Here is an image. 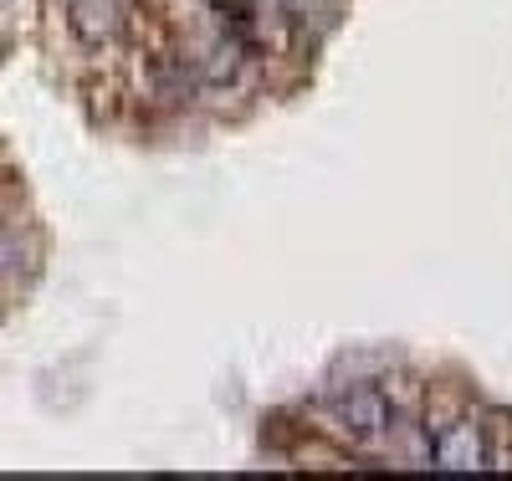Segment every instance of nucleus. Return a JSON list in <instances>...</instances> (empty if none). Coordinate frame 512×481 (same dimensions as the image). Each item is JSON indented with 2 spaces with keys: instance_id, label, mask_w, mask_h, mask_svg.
I'll return each instance as SVG.
<instances>
[{
  "instance_id": "obj_1",
  "label": "nucleus",
  "mask_w": 512,
  "mask_h": 481,
  "mask_svg": "<svg viewBox=\"0 0 512 481\" xmlns=\"http://www.w3.org/2000/svg\"><path fill=\"white\" fill-rule=\"evenodd\" d=\"M431 456L441 471H477L487 456H482V430L472 420H456V425H441L431 435Z\"/></svg>"
},
{
  "instance_id": "obj_2",
  "label": "nucleus",
  "mask_w": 512,
  "mask_h": 481,
  "mask_svg": "<svg viewBox=\"0 0 512 481\" xmlns=\"http://www.w3.org/2000/svg\"><path fill=\"white\" fill-rule=\"evenodd\" d=\"M333 420L344 425L354 441H374V435L390 425V410H384V400L374 389H349V395L333 400Z\"/></svg>"
},
{
  "instance_id": "obj_3",
  "label": "nucleus",
  "mask_w": 512,
  "mask_h": 481,
  "mask_svg": "<svg viewBox=\"0 0 512 481\" xmlns=\"http://www.w3.org/2000/svg\"><path fill=\"white\" fill-rule=\"evenodd\" d=\"M72 26H77L82 41H108L113 36V0H77Z\"/></svg>"
},
{
  "instance_id": "obj_4",
  "label": "nucleus",
  "mask_w": 512,
  "mask_h": 481,
  "mask_svg": "<svg viewBox=\"0 0 512 481\" xmlns=\"http://www.w3.org/2000/svg\"><path fill=\"white\" fill-rule=\"evenodd\" d=\"M11 272H21V241L11 231H0V277H11Z\"/></svg>"
}]
</instances>
